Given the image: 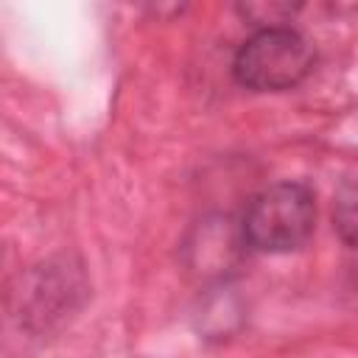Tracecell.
<instances>
[{
	"label": "cell",
	"mask_w": 358,
	"mask_h": 358,
	"mask_svg": "<svg viewBox=\"0 0 358 358\" xmlns=\"http://www.w3.org/2000/svg\"><path fill=\"white\" fill-rule=\"evenodd\" d=\"M313 229L316 196L302 182H277L260 190L243 213V241L266 255L302 249Z\"/></svg>",
	"instance_id": "6da1fadb"
},
{
	"label": "cell",
	"mask_w": 358,
	"mask_h": 358,
	"mask_svg": "<svg viewBox=\"0 0 358 358\" xmlns=\"http://www.w3.org/2000/svg\"><path fill=\"white\" fill-rule=\"evenodd\" d=\"M313 45L288 25H266L255 31L232 59V76L241 87L257 92H280L296 87L313 70Z\"/></svg>",
	"instance_id": "7a4b0ae2"
},
{
	"label": "cell",
	"mask_w": 358,
	"mask_h": 358,
	"mask_svg": "<svg viewBox=\"0 0 358 358\" xmlns=\"http://www.w3.org/2000/svg\"><path fill=\"white\" fill-rule=\"evenodd\" d=\"M336 224L341 227V235H344V241L347 243H352V229H355V190H352V182H347L344 185V190H341V196H338V201H336Z\"/></svg>",
	"instance_id": "3957f363"
}]
</instances>
